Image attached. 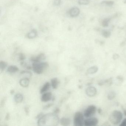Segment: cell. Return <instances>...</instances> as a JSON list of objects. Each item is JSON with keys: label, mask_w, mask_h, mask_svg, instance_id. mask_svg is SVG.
<instances>
[{"label": "cell", "mask_w": 126, "mask_h": 126, "mask_svg": "<svg viewBox=\"0 0 126 126\" xmlns=\"http://www.w3.org/2000/svg\"><path fill=\"white\" fill-rule=\"evenodd\" d=\"M60 119L57 114L53 112L44 115L38 119L37 124L39 126H55L58 125Z\"/></svg>", "instance_id": "1"}, {"label": "cell", "mask_w": 126, "mask_h": 126, "mask_svg": "<svg viewBox=\"0 0 126 126\" xmlns=\"http://www.w3.org/2000/svg\"><path fill=\"white\" fill-rule=\"evenodd\" d=\"M49 67V64L47 62L33 63L32 68L35 73L38 74H42Z\"/></svg>", "instance_id": "2"}, {"label": "cell", "mask_w": 126, "mask_h": 126, "mask_svg": "<svg viewBox=\"0 0 126 126\" xmlns=\"http://www.w3.org/2000/svg\"><path fill=\"white\" fill-rule=\"evenodd\" d=\"M123 118L122 113L119 110H115L111 113L109 119L110 122L115 125L118 124Z\"/></svg>", "instance_id": "3"}, {"label": "cell", "mask_w": 126, "mask_h": 126, "mask_svg": "<svg viewBox=\"0 0 126 126\" xmlns=\"http://www.w3.org/2000/svg\"><path fill=\"white\" fill-rule=\"evenodd\" d=\"M84 115L80 112H76L74 116V125L76 126H81L84 124Z\"/></svg>", "instance_id": "4"}, {"label": "cell", "mask_w": 126, "mask_h": 126, "mask_svg": "<svg viewBox=\"0 0 126 126\" xmlns=\"http://www.w3.org/2000/svg\"><path fill=\"white\" fill-rule=\"evenodd\" d=\"M96 108L95 106L93 105L88 106L84 112V115L87 118L91 117L95 113Z\"/></svg>", "instance_id": "5"}, {"label": "cell", "mask_w": 126, "mask_h": 126, "mask_svg": "<svg viewBox=\"0 0 126 126\" xmlns=\"http://www.w3.org/2000/svg\"><path fill=\"white\" fill-rule=\"evenodd\" d=\"M98 120L97 118L93 117H90L84 121V125L86 126H94L97 125Z\"/></svg>", "instance_id": "6"}, {"label": "cell", "mask_w": 126, "mask_h": 126, "mask_svg": "<svg viewBox=\"0 0 126 126\" xmlns=\"http://www.w3.org/2000/svg\"><path fill=\"white\" fill-rule=\"evenodd\" d=\"M46 59V56L45 54L41 53L36 56H33L31 57V60L32 62L33 63L41 62L42 61H44Z\"/></svg>", "instance_id": "7"}, {"label": "cell", "mask_w": 126, "mask_h": 126, "mask_svg": "<svg viewBox=\"0 0 126 126\" xmlns=\"http://www.w3.org/2000/svg\"><path fill=\"white\" fill-rule=\"evenodd\" d=\"M53 96L51 92L45 93L43 94L41 96V100L43 102H46L49 101L52 99Z\"/></svg>", "instance_id": "8"}, {"label": "cell", "mask_w": 126, "mask_h": 126, "mask_svg": "<svg viewBox=\"0 0 126 126\" xmlns=\"http://www.w3.org/2000/svg\"><path fill=\"white\" fill-rule=\"evenodd\" d=\"M80 13V10L77 7H73L69 11V15L72 17H76L79 15Z\"/></svg>", "instance_id": "9"}, {"label": "cell", "mask_w": 126, "mask_h": 126, "mask_svg": "<svg viewBox=\"0 0 126 126\" xmlns=\"http://www.w3.org/2000/svg\"><path fill=\"white\" fill-rule=\"evenodd\" d=\"M97 93L96 89L94 87H90L86 90V93L88 96L93 97Z\"/></svg>", "instance_id": "10"}, {"label": "cell", "mask_w": 126, "mask_h": 126, "mask_svg": "<svg viewBox=\"0 0 126 126\" xmlns=\"http://www.w3.org/2000/svg\"><path fill=\"white\" fill-rule=\"evenodd\" d=\"M19 83L23 87H28L30 83L29 79L28 78H22L20 80Z\"/></svg>", "instance_id": "11"}, {"label": "cell", "mask_w": 126, "mask_h": 126, "mask_svg": "<svg viewBox=\"0 0 126 126\" xmlns=\"http://www.w3.org/2000/svg\"><path fill=\"white\" fill-rule=\"evenodd\" d=\"M60 123L63 126H68L70 124L71 120L69 118L63 117L60 120Z\"/></svg>", "instance_id": "12"}, {"label": "cell", "mask_w": 126, "mask_h": 126, "mask_svg": "<svg viewBox=\"0 0 126 126\" xmlns=\"http://www.w3.org/2000/svg\"><path fill=\"white\" fill-rule=\"evenodd\" d=\"M51 83L52 88L53 89H56L58 88L59 84L60 81L57 78H53L51 80Z\"/></svg>", "instance_id": "13"}, {"label": "cell", "mask_w": 126, "mask_h": 126, "mask_svg": "<svg viewBox=\"0 0 126 126\" xmlns=\"http://www.w3.org/2000/svg\"><path fill=\"white\" fill-rule=\"evenodd\" d=\"M23 96L21 94H17L15 95L14 100L15 102L17 103H21L23 101Z\"/></svg>", "instance_id": "14"}, {"label": "cell", "mask_w": 126, "mask_h": 126, "mask_svg": "<svg viewBox=\"0 0 126 126\" xmlns=\"http://www.w3.org/2000/svg\"><path fill=\"white\" fill-rule=\"evenodd\" d=\"M50 87V82H47L44 84L42 88L40 90V93L41 94L44 93H46V91H47Z\"/></svg>", "instance_id": "15"}, {"label": "cell", "mask_w": 126, "mask_h": 126, "mask_svg": "<svg viewBox=\"0 0 126 126\" xmlns=\"http://www.w3.org/2000/svg\"><path fill=\"white\" fill-rule=\"evenodd\" d=\"M19 70L18 67L16 65H10L7 68L6 71L8 73H15L17 72Z\"/></svg>", "instance_id": "16"}, {"label": "cell", "mask_w": 126, "mask_h": 126, "mask_svg": "<svg viewBox=\"0 0 126 126\" xmlns=\"http://www.w3.org/2000/svg\"><path fill=\"white\" fill-rule=\"evenodd\" d=\"M37 32L36 30H32L30 32L28 33L27 35V37L29 39L35 38L37 36Z\"/></svg>", "instance_id": "17"}, {"label": "cell", "mask_w": 126, "mask_h": 126, "mask_svg": "<svg viewBox=\"0 0 126 126\" xmlns=\"http://www.w3.org/2000/svg\"><path fill=\"white\" fill-rule=\"evenodd\" d=\"M20 75L21 76H23V78H28L30 79L32 76V74L28 71H22L20 72Z\"/></svg>", "instance_id": "18"}, {"label": "cell", "mask_w": 126, "mask_h": 126, "mask_svg": "<svg viewBox=\"0 0 126 126\" xmlns=\"http://www.w3.org/2000/svg\"><path fill=\"white\" fill-rule=\"evenodd\" d=\"M101 3L103 5L110 7L114 5V2L112 0H104L101 2Z\"/></svg>", "instance_id": "19"}, {"label": "cell", "mask_w": 126, "mask_h": 126, "mask_svg": "<svg viewBox=\"0 0 126 126\" xmlns=\"http://www.w3.org/2000/svg\"><path fill=\"white\" fill-rule=\"evenodd\" d=\"M111 20L110 18H105L102 22V25L103 27H107L109 25V23Z\"/></svg>", "instance_id": "20"}, {"label": "cell", "mask_w": 126, "mask_h": 126, "mask_svg": "<svg viewBox=\"0 0 126 126\" xmlns=\"http://www.w3.org/2000/svg\"><path fill=\"white\" fill-rule=\"evenodd\" d=\"M98 70V68L96 66L91 67L88 70V73L90 74H93L96 73Z\"/></svg>", "instance_id": "21"}, {"label": "cell", "mask_w": 126, "mask_h": 126, "mask_svg": "<svg viewBox=\"0 0 126 126\" xmlns=\"http://www.w3.org/2000/svg\"><path fill=\"white\" fill-rule=\"evenodd\" d=\"M101 34L102 36L106 38H109L111 35L110 32L106 30H102V31Z\"/></svg>", "instance_id": "22"}, {"label": "cell", "mask_w": 126, "mask_h": 126, "mask_svg": "<svg viewBox=\"0 0 126 126\" xmlns=\"http://www.w3.org/2000/svg\"><path fill=\"white\" fill-rule=\"evenodd\" d=\"M8 66V63L5 61L0 62V70L1 71H3Z\"/></svg>", "instance_id": "23"}, {"label": "cell", "mask_w": 126, "mask_h": 126, "mask_svg": "<svg viewBox=\"0 0 126 126\" xmlns=\"http://www.w3.org/2000/svg\"><path fill=\"white\" fill-rule=\"evenodd\" d=\"M17 58L19 61L22 62L25 59L26 57L24 54L19 53L17 55Z\"/></svg>", "instance_id": "24"}, {"label": "cell", "mask_w": 126, "mask_h": 126, "mask_svg": "<svg viewBox=\"0 0 126 126\" xmlns=\"http://www.w3.org/2000/svg\"><path fill=\"white\" fill-rule=\"evenodd\" d=\"M90 2V0H79L78 1L79 4L82 5H88Z\"/></svg>", "instance_id": "25"}, {"label": "cell", "mask_w": 126, "mask_h": 126, "mask_svg": "<svg viewBox=\"0 0 126 126\" xmlns=\"http://www.w3.org/2000/svg\"><path fill=\"white\" fill-rule=\"evenodd\" d=\"M115 95V94L113 92H110L109 93L108 95V98L110 100H112L114 98Z\"/></svg>", "instance_id": "26"}, {"label": "cell", "mask_w": 126, "mask_h": 126, "mask_svg": "<svg viewBox=\"0 0 126 126\" xmlns=\"http://www.w3.org/2000/svg\"><path fill=\"white\" fill-rule=\"evenodd\" d=\"M61 0H54V4L56 6H59L61 4Z\"/></svg>", "instance_id": "27"}, {"label": "cell", "mask_w": 126, "mask_h": 126, "mask_svg": "<svg viewBox=\"0 0 126 126\" xmlns=\"http://www.w3.org/2000/svg\"><path fill=\"white\" fill-rule=\"evenodd\" d=\"M24 110H25V112L26 114V115H28L29 114V108L28 107H25L24 108Z\"/></svg>", "instance_id": "28"}, {"label": "cell", "mask_w": 126, "mask_h": 126, "mask_svg": "<svg viewBox=\"0 0 126 126\" xmlns=\"http://www.w3.org/2000/svg\"><path fill=\"white\" fill-rule=\"evenodd\" d=\"M60 112V109L59 108H55L53 111L54 113L56 114H58Z\"/></svg>", "instance_id": "29"}, {"label": "cell", "mask_w": 126, "mask_h": 126, "mask_svg": "<svg viewBox=\"0 0 126 126\" xmlns=\"http://www.w3.org/2000/svg\"><path fill=\"white\" fill-rule=\"evenodd\" d=\"M53 104H48L47 105H46L43 108H44V109H45V110H46V109H48V108H50V107H51V106H53Z\"/></svg>", "instance_id": "30"}, {"label": "cell", "mask_w": 126, "mask_h": 126, "mask_svg": "<svg viewBox=\"0 0 126 126\" xmlns=\"http://www.w3.org/2000/svg\"><path fill=\"white\" fill-rule=\"evenodd\" d=\"M120 126H126V118L124 119L120 125Z\"/></svg>", "instance_id": "31"}, {"label": "cell", "mask_w": 126, "mask_h": 126, "mask_svg": "<svg viewBox=\"0 0 126 126\" xmlns=\"http://www.w3.org/2000/svg\"><path fill=\"white\" fill-rule=\"evenodd\" d=\"M10 114L9 113H7L6 114V116L5 119L6 121H8L9 119H10Z\"/></svg>", "instance_id": "32"}, {"label": "cell", "mask_w": 126, "mask_h": 126, "mask_svg": "<svg viewBox=\"0 0 126 126\" xmlns=\"http://www.w3.org/2000/svg\"><path fill=\"white\" fill-rule=\"evenodd\" d=\"M43 115V113H39V114H38V115L36 117V118L38 119H39L41 118V117Z\"/></svg>", "instance_id": "33"}, {"label": "cell", "mask_w": 126, "mask_h": 126, "mask_svg": "<svg viewBox=\"0 0 126 126\" xmlns=\"http://www.w3.org/2000/svg\"><path fill=\"white\" fill-rule=\"evenodd\" d=\"M14 93V90H11V91H10V93H11V94H13Z\"/></svg>", "instance_id": "34"}]
</instances>
